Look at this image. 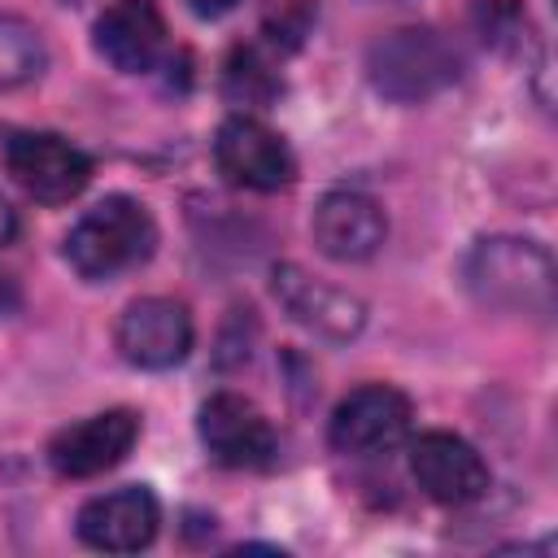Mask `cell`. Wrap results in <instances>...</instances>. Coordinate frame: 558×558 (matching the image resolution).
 I'll return each instance as SVG.
<instances>
[{
  "label": "cell",
  "mask_w": 558,
  "mask_h": 558,
  "mask_svg": "<svg viewBox=\"0 0 558 558\" xmlns=\"http://www.w3.org/2000/svg\"><path fill=\"white\" fill-rule=\"evenodd\" d=\"M466 288L480 305L549 318L554 314V257L536 240L493 235L480 240L466 257Z\"/></svg>",
  "instance_id": "cell-1"
},
{
  "label": "cell",
  "mask_w": 558,
  "mask_h": 558,
  "mask_svg": "<svg viewBox=\"0 0 558 558\" xmlns=\"http://www.w3.org/2000/svg\"><path fill=\"white\" fill-rule=\"evenodd\" d=\"M157 248V222L135 196H105L65 235V262L83 279H113Z\"/></svg>",
  "instance_id": "cell-2"
},
{
  "label": "cell",
  "mask_w": 558,
  "mask_h": 558,
  "mask_svg": "<svg viewBox=\"0 0 558 558\" xmlns=\"http://www.w3.org/2000/svg\"><path fill=\"white\" fill-rule=\"evenodd\" d=\"M366 74L388 100H427L458 78V52L440 31L401 26L371 44Z\"/></svg>",
  "instance_id": "cell-3"
},
{
  "label": "cell",
  "mask_w": 558,
  "mask_h": 558,
  "mask_svg": "<svg viewBox=\"0 0 558 558\" xmlns=\"http://www.w3.org/2000/svg\"><path fill=\"white\" fill-rule=\"evenodd\" d=\"M4 166L13 183L44 201V205H65L92 183V157L74 148L70 140L52 131H17L4 144Z\"/></svg>",
  "instance_id": "cell-4"
},
{
  "label": "cell",
  "mask_w": 558,
  "mask_h": 558,
  "mask_svg": "<svg viewBox=\"0 0 558 558\" xmlns=\"http://www.w3.org/2000/svg\"><path fill=\"white\" fill-rule=\"evenodd\" d=\"M410 397L392 384H362L353 388L336 410H331V427H327V440L336 453H349V458H371V453H384L392 445L405 440L410 432Z\"/></svg>",
  "instance_id": "cell-5"
},
{
  "label": "cell",
  "mask_w": 558,
  "mask_h": 558,
  "mask_svg": "<svg viewBox=\"0 0 558 558\" xmlns=\"http://www.w3.org/2000/svg\"><path fill=\"white\" fill-rule=\"evenodd\" d=\"M214 161H218V174L235 187H248V192H279L292 183L296 174V157L292 148L270 131L262 126L257 118H227L214 135Z\"/></svg>",
  "instance_id": "cell-6"
},
{
  "label": "cell",
  "mask_w": 558,
  "mask_h": 558,
  "mask_svg": "<svg viewBox=\"0 0 558 558\" xmlns=\"http://www.w3.org/2000/svg\"><path fill=\"white\" fill-rule=\"evenodd\" d=\"M196 427H201V445L209 449V458L218 466L257 471V466H270V458H275L270 418L240 392H214L201 405Z\"/></svg>",
  "instance_id": "cell-7"
},
{
  "label": "cell",
  "mask_w": 558,
  "mask_h": 558,
  "mask_svg": "<svg viewBox=\"0 0 558 558\" xmlns=\"http://www.w3.org/2000/svg\"><path fill=\"white\" fill-rule=\"evenodd\" d=\"M118 353L140 371H170L192 353V314L170 296H140L118 318Z\"/></svg>",
  "instance_id": "cell-8"
},
{
  "label": "cell",
  "mask_w": 558,
  "mask_h": 558,
  "mask_svg": "<svg viewBox=\"0 0 558 558\" xmlns=\"http://www.w3.org/2000/svg\"><path fill=\"white\" fill-rule=\"evenodd\" d=\"M410 475L440 506H471L488 493V462L453 432H423L410 445Z\"/></svg>",
  "instance_id": "cell-9"
},
{
  "label": "cell",
  "mask_w": 558,
  "mask_h": 558,
  "mask_svg": "<svg viewBox=\"0 0 558 558\" xmlns=\"http://www.w3.org/2000/svg\"><path fill=\"white\" fill-rule=\"evenodd\" d=\"M140 440V414L135 410H105L83 423L61 427L48 440V462L65 480H92L109 466H118L131 445Z\"/></svg>",
  "instance_id": "cell-10"
},
{
  "label": "cell",
  "mask_w": 558,
  "mask_h": 558,
  "mask_svg": "<svg viewBox=\"0 0 558 558\" xmlns=\"http://www.w3.org/2000/svg\"><path fill=\"white\" fill-rule=\"evenodd\" d=\"M270 292L288 310L292 323H301L305 331H314L323 340H353L366 323V310L357 296H349V292H340V288H331V283H323V279H314L288 262L270 270Z\"/></svg>",
  "instance_id": "cell-11"
},
{
  "label": "cell",
  "mask_w": 558,
  "mask_h": 558,
  "mask_svg": "<svg viewBox=\"0 0 558 558\" xmlns=\"http://www.w3.org/2000/svg\"><path fill=\"white\" fill-rule=\"evenodd\" d=\"M161 523V506L144 484H126L113 493L92 497L78 510V541L100 554H135L153 545Z\"/></svg>",
  "instance_id": "cell-12"
},
{
  "label": "cell",
  "mask_w": 558,
  "mask_h": 558,
  "mask_svg": "<svg viewBox=\"0 0 558 558\" xmlns=\"http://www.w3.org/2000/svg\"><path fill=\"white\" fill-rule=\"evenodd\" d=\"M314 244L323 257L331 262H366L379 253L384 235H388V218L379 209L375 196L353 192V187H336L314 205Z\"/></svg>",
  "instance_id": "cell-13"
},
{
  "label": "cell",
  "mask_w": 558,
  "mask_h": 558,
  "mask_svg": "<svg viewBox=\"0 0 558 558\" xmlns=\"http://www.w3.org/2000/svg\"><path fill=\"white\" fill-rule=\"evenodd\" d=\"M96 52L122 74H148L166 57V17L157 0H113L96 17Z\"/></svg>",
  "instance_id": "cell-14"
},
{
  "label": "cell",
  "mask_w": 558,
  "mask_h": 558,
  "mask_svg": "<svg viewBox=\"0 0 558 558\" xmlns=\"http://www.w3.org/2000/svg\"><path fill=\"white\" fill-rule=\"evenodd\" d=\"M48 52H44V39L31 22L13 17V13H0V92H13L31 78H39Z\"/></svg>",
  "instance_id": "cell-15"
},
{
  "label": "cell",
  "mask_w": 558,
  "mask_h": 558,
  "mask_svg": "<svg viewBox=\"0 0 558 558\" xmlns=\"http://www.w3.org/2000/svg\"><path fill=\"white\" fill-rule=\"evenodd\" d=\"M279 74H275V65L257 52V48H235L231 57H227V70H222V92H227V100L231 105H253V109H262V105H270L275 96H279Z\"/></svg>",
  "instance_id": "cell-16"
},
{
  "label": "cell",
  "mask_w": 558,
  "mask_h": 558,
  "mask_svg": "<svg viewBox=\"0 0 558 558\" xmlns=\"http://www.w3.org/2000/svg\"><path fill=\"white\" fill-rule=\"evenodd\" d=\"M17 305H22V288L9 270H0V314H13Z\"/></svg>",
  "instance_id": "cell-17"
},
{
  "label": "cell",
  "mask_w": 558,
  "mask_h": 558,
  "mask_svg": "<svg viewBox=\"0 0 558 558\" xmlns=\"http://www.w3.org/2000/svg\"><path fill=\"white\" fill-rule=\"evenodd\" d=\"M17 235V209L4 201V192H0V244H9Z\"/></svg>",
  "instance_id": "cell-18"
},
{
  "label": "cell",
  "mask_w": 558,
  "mask_h": 558,
  "mask_svg": "<svg viewBox=\"0 0 558 558\" xmlns=\"http://www.w3.org/2000/svg\"><path fill=\"white\" fill-rule=\"evenodd\" d=\"M192 4V13H201V17H222L227 9H235L240 0H187Z\"/></svg>",
  "instance_id": "cell-19"
},
{
  "label": "cell",
  "mask_w": 558,
  "mask_h": 558,
  "mask_svg": "<svg viewBox=\"0 0 558 558\" xmlns=\"http://www.w3.org/2000/svg\"><path fill=\"white\" fill-rule=\"evenodd\" d=\"M388 4H405V0H388Z\"/></svg>",
  "instance_id": "cell-20"
}]
</instances>
